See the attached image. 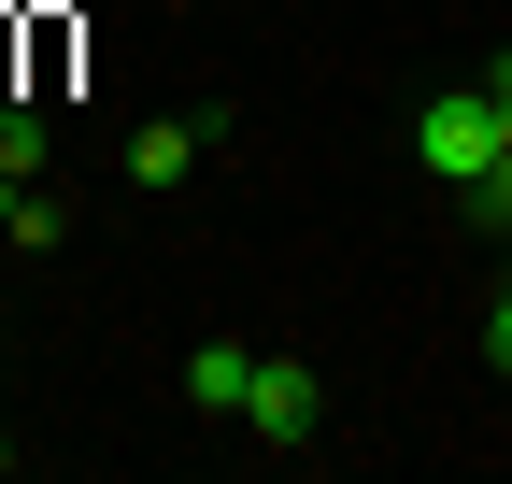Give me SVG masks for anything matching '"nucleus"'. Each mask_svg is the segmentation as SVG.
Returning <instances> with one entry per match:
<instances>
[{
    "instance_id": "f257e3e1",
    "label": "nucleus",
    "mask_w": 512,
    "mask_h": 484,
    "mask_svg": "<svg viewBox=\"0 0 512 484\" xmlns=\"http://www.w3.org/2000/svg\"><path fill=\"white\" fill-rule=\"evenodd\" d=\"M413 157L441 171V186H484V171H498V100L470 86V100H427L413 114Z\"/></svg>"
},
{
    "instance_id": "f03ea898",
    "label": "nucleus",
    "mask_w": 512,
    "mask_h": 484,
    "mask_svg": "<svg viewBox=\"0 0 512 484\" xmlns=\"http://www.w3.org/2000/svg\"><path fill=\"white\" fill-rule=\"evenodd\" d=\"M313 413H328V385H313L299 356H256V385H242V428H256V442H313Z\"/></svg>"
},
{
    "instance_id": "7ed1b4c3",
    "label": "nucleus",
    "mask_w": 512,
    "mask_h": 484,
    "mask_svg": "<svg viewBox=\"0 0 512 484\" xmlns=\"http://www.w3.org/2000/svg\"><path fill=\"white\" fill-rule=\"evenodd\" d=\"M200 143H228L214 100H200V129H185V114H171V129H128V186H185V171H200Z\"/></svg>"
},
{
    "instance_id": "20e7f679",
    "label": "nucleus",
    "mask_w": 512,
    "mask_h": 484,
    "mask_svg": "<svg viewBox=\"0 0 512 484\" xmlns=\"http://www.w3.org/2000/svg\"><path fill=\"white\" fill-rule=\"evenodd\" d=\"M242 385H256V356H242V342H200V356H185V399L228 413V428H242Z\"/></svg>"
},
{
    "instance_id": "39448f33",
    "label": "nucleus",
    "mask_w": 512,
    "mask_h": 484,
    "mask_svg": "<svg viewBox=\"0 0 512 484\" xmlns=\"http://www.w3.org/2000/svg\"><path fill=\"white\" fill-rule=\"evenodd\" d=\"M43 157H57V129H43V100H0V171H15V186H43Z\"/></svg>"
},
{
    "instance_id": "423d86ee",
    "label": "nucleus",
    "mask_w": 512,
    "mask_h": 484,
    "mask_svg": "<svg viewBox=\"0 0 512 484\" xmlns=\"http://www.w3.org/2000/svg\"><path fill=\"white\" fill-rule=\"evenodd\" d=\"M484 371L512 385V285H498V314H484Z\"/></svg>"
},
{
    "instance_id": "0eeeda50",
    "label": "nucleus",
    "mask_w": 512,
    "mask_h": 484,
    "mask_svg": "<svg viewBox=\"0 0 512 484\" xmlns=\"http://www.w3.org/2000/svg\"><path fill=\"white\" fill-rule=\"evenodd\" d=\"M484 100H498V157H512V57H498V72H484Z\"/></svg>"
},
{
    "instance_id": "6e6552de",
    "label": "nucleus",
    "mask_w": 512,
    "mask_h": 484,
    "mask_svg": "<svg viewBox=\"0 0 512 484\" xmlns=\"http://www.w3.org/2000/svg\"><path fill=\"white\" fill-rule=\"evenodd\" d=\"M15 200H29V186H15V171H0V242H15Z\"/></svg>"
},
{
    "instance_id": "1a4fd4ad",
    "label": "nucleus",
    "mask_w": 512,
    "mask_h": 484,
    "mask_svg": "<svg viewBox=\"0 0 512 484\" xmlns=\"http://www.w3.org/2000/svg\"><path fill=\"white\" fill-rule=\"evenodd\" d=\"M498 285H512V228H498Z\"/></svg>"
},
{
    "instance_id": "9d476101",
    "label": "nucleus",
    "mask_w": 512,
    "mask_h": 484,
    "mask_svg": "<svg viewBox=\"0 0 512 484\" xmlns=\"http://www.w3.org/2000/svg\"><path fill=\"white\" fill-rule=\"evenodd\" d=\"M0 484H15V442H0Z\"/></svg>"
}]
</instances>
